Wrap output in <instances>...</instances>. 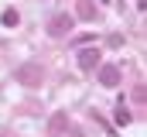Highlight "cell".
<instances>
[{"instance_id": "6da1fadb", "label": "cell", "mask_w": 147, "mask_h": 137, "mask_svg": "<svg viewBox=\"0 0 147 137\" xmlns=\"http://www.w3.org/2000/svg\"><path fill=\"white\" fill-rule=\"evenodd\" d=\"M14 79L21 82V86H41L45 82V65H38V62H28V65H17V72H14Z\"/></svg>"}, {"instance_id": "7a4b0ae2", "label": "cell", "mask_w": 147, "mask_h": 137, "mask_svg": "<svg viewBox=\"0 0 147 137\" xmlns=\"http://www.w3.org/2000/svg\"><path fill=\"white\" fill-rule=\"evenodd\" d=\"M69 31H72V14H55L48 21V34L51 38H65Z\"/></svg>"}, {"instance_id": "3957f363", "label": "cell", "mask_w": 147, "mask_h": 137, "mask_svg": "<svg viewBox=\"0 0 147 137\" xmlns=\"http://www.w3.org/2000/svg\"><path fill=\"white\" fill-rule=\"evenodd\" d=\"M69 127H72V123H69V113L58 110V113L48 120V137H65V134H69Z\"/></svg>"}, {"instance_id": "277c9868", "label": "cell", "mask_w": 147, "mask_h": 137, "mask_svg": "<svg viewBox=\"0 0 147 137\" xmlns=\"http://www.w3.org/2000/svg\"><path fill=\"white\" fill-rule=\"evenodd\" d=\"M79 68H82V72L99 68V48H82V52H79Z\"/></svg>"}, {"instance_id": "5b68a950", "label": "cell", "mask_w": 147, "mask_h": 137, "mask_svg": "<svg viewBox=\"0 0 147 137\" xmlns=\"http://www.w3.org/2000/svg\"><path fill=\"white\" fill-rule=\"evenodd\" d=\"M120 79H123V72H120V65H99V82L103 86H120Z\"/></svg>"}, {"instance_id": "8992f818", "label": "cell", "mask_w": 147, "mask_h": 137, "mask_svg": "<svg viewBox=\"0 0 147 137\" xmlns=\"http://www.w3.org/2000/svg\"><path fill=\"white\" fill-rule=\"evenodd\" d=\"M17 21H21V17H17V10H14V7H7V10L0 14V24H3V28H17Z\"/></svg>"}, {"instance_id": "52a82bcc", "label": "cell", "mask_w": 147, "mask_h": 137, "mask_svg": "<svg viewBox=\"0 0 147 137\" xmlns=\"http://www.w3.org/2000/svg\"><path fill=\"white\" fill-rule=\"evenodd\" d=\"M130 120H134V113L127 110V103H120V106H116V127H127Z\"/></svg>"}, {"instance_id": "ba28073f", "label": "cell", "mask_w": 147, "mask_h": 137, "mask_svg": "<svg viewBox=\"0 0 147 137\" xmlns=\"http://www.w3.org/2000/svg\"><path fill=\"white\" fill-rule=\"evenodd\" d=\"M79 17H89V21H92V17H96V7H92L89 0H82V3H79Z\"/></svg>"}, {"instance_id": "9c48e42d", "label": "cell", "mask_w": 147, "mask_h": 137, "mask_svg": "<svg viewBox=\"0 0 147 137\" xmlns=\"http://www.w3.org/2000/svg\"><path fill=\"white\" fill-rule=\"evenodd\" d=\"M89 41H96V34H79L72 45H89Z\"/></svg>"}]
</instances>
